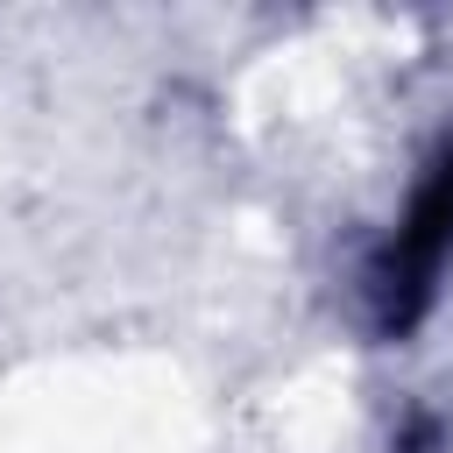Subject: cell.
Wrapping results in <instances>:
<instances>
[{"mask_svg": "<svg viewBox=\"0 0 453 453\" xmlns=\"http://www.w3.org/2000/svg\"><path fill=\"white\" fill-rule=\"evenodd\" d=\"M446 262H453V134L439 142V156H432L425 177L411 184L389 241H382L375 262H368V297H375V311H382L389 333H403V326L432 304Z\"/></svg>", "mask_w": 453, "mask_h": 453, "instance_id": "cell-1", "label": "cell"}]
</instances>
